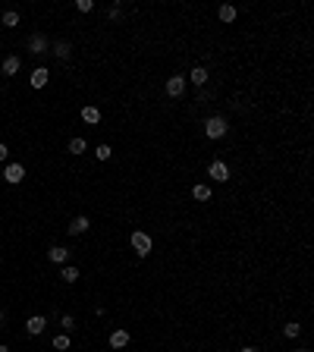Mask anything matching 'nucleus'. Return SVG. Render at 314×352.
Wrapping results in <instances>:
<instances>
[{
    "label": "nucleus",
    "mask_w": 314,
    "mask_h": 352,
    "mask_svg": "<svg viewBox=\"0 0 314 352\" xmlns=\"http://www.w3.org/2000/svg\"><path fill=\"white\" fill-rule=\"evenodd\" d=\"M226 129H230V126H226L223 117H211L208 123H204V135H208V138H223Z\"/></svg>",
    "instance_id": "obj_1"
},
{
    "label": "nucleus",
    "mask_w": 314,
    "mask_h": 352,
    "mask_svg": "<svg viewBox=\"0 0 314 352\" xmlns=\"http://www.w3.org/2000/svg\"><path fill=\"white\" fill-rule=\"evenodd\" d=\"M132 249H135L138 255H148L151 251V236L145 233V230H135V233H132Z\"/></svg>",
    "instance_id": "obj_2"
},
{
    "label": "nucleus",
    "mask_w": 314,
    "mask_h": 352,
    "mask_svg": "<svg viewBox=\"0 0 314 352\" xmlns=\"http://www.w3.org/2000/svg\"><path fill=\"white\" fill-rule=\"evenodd\" d=\"M22 179H25V167H22V164H10V167L3 170V183L16 185V183H22Z\"/></svg>",
    "instance_id": "obj_3"
},
{
    "label": "nucleus",
    "mask_w": 314,
    "mask_h": 352,
    "mask_svg": "<svg viewBox=\"0 0 314 352\" xmlns=\"http://www.w3.org/2000/svg\"><path fill=\"white\" fill-rule=\"evenodd\" d=\"M208 176L217 179V183H226V179H230V167H226L223 161H214L211 167H208Z\"/></svg>",
    "instance_id": "obj_4"
},
{
    "label": "nucleus",
    "mask_w": 314,
    "mask_h": 352,
    "mask_svg": "<svg viewBox=\"0 0 314 352\" xmlns=\"http://www.w3.org/2000/svg\"><path fill=\"white\" fill-rule=\"evenodd\" d=\"M185 91V76H170L166 79V95L170 98H179Z\"/></svg>",
    "instance_id": "obj_5"
},
{
    "label": "nucleus",
    "mask_w": 314,
    "mask_h": 352,
    "mask_svg": "<svg viewBox=\"0 0 314 352\" xmlns=\"http://www.w3.org/2000/svg\"><path fill=\"white\" fill-rule=\"evenodd\" d=\"M44 327H48V318H41V315H35V318H29V321H25V330H29L32 336H41Z\"/></svg>",
    "instance_id": "obj_6"
},
{
    "label": "nucleus",
    "mask_w": 314,
    "mask_h": 352,
    "mask_svg": "<svg viewBox=\"0 0 314 352\" xmlns=\"http://www.w3.org/2000/svg\"><path fill=\"white\" fill-rule=\"evenodd\" d=\"M88 227H91V223H88V217H85V214H79V217H72V223H69L66 230H69L72 236H82V233H85Z\"/></svg>",
    "instance_id": "obj_7"
},
{
    "label": "nucleus",
    "mask_w": 314,
    "mask_h": 352,
    "mask_svg": "<svg viewBox=\"0 0 314 352\" xmlns=\"http://www.w3.org/2000/svg\"><path fill=\"white\" fill-rule=\"evenodd\" d=\"M48 50V38L44 35H32L29 38V54H44Z\"/></svg>",
    "instance_id": "obj_8"
},
{
    "label": "nucleus",
    "mask_w": 314,
    "mask_h": 352,
    "mask_svg": "<svg viewBox=\"0 0 314 352\" xmlns=\"http://www.w3.org/2000/svg\"><path fill=\"white\" fill-rule=\"evenodd\" d=\"M48 79H50V72L44 69V66H38V69L32 72V88H44V85H48Z\"/></svg>",
    "instance_id": "obj_9"
},
{
    "label": "nucleus",
    "mask_w": 314,
    "mask_h": 352,
    "mask_svg": "<svg viewBox=\"0 0 314 352\" xmlns=\"http://www.w3.org/2000/svg\"><path fill=\"white\" fill-rule=\"evenodd\" d=\"M82 119H85L88 126H98V123H101V110L88 104V107H82Z\"/></svg>",
    "instance_id": "obj_10"
},
{
    "label": "nucleus",
    "mask_w": 314,
    "mask_h": 352,
    "mask_svg": "<svg viewBox=\"0 0 314 352\" xmlns=\"http://www.w3.org/2000/svg\"><path fill=\"white\" fill-rule=\"evenodd\" d=\"M110 346H113V349L129 346V334H126V330H113V334H110Z\"/></svg>",
    "instance_id": "obj_11"
},
{
    "label": "nucleus",
    "mask_w": 314,
    "mask_h": 352,
    "mask_svg": "<svg viewBox=\"0 0 314 352\" xmlns=\"http://www.w3.org/2000/svg\"><path fill=\"white\" fill-rule=\"evenodd\" d=\"M19 69H22V60L19 57H6L3 60V76H16Z\"/></svg>",
    "instance_id": "obj_12"
},
{
    "label": "nucleus",
    "mask_w": 314,
    "mask_h": 352,
    "mask_svg": "<svg viewBox=\"0 0 314 352\" xmlns=\"http://www.w3.org/2000/svg\"><path fill=\"white\" fill-rule=\"evenodd\" d=\"M50 255V261H57V264H66V258H69V249H63V245H53V249L48 251Z\"/></svg>",
    "instance_id": "obj_13"
},
{
    "label": "nucleus",
    "mask_w": 314,
    "mask_h": 352,
    "mask_svg": "<svg viewBox=\"0 0 314 352\" xmlns=\"http://www.w3.org/2000/svg\"><path fill=\"white\" fill-rule=\"evenodd\" d=\"M53 54H57L60 60H69V54H72V44H69V41H53Z\"/></svg>",
    "instance_id": "obj_14"
},
{
    "label": "nucleus",
    "mask_w": 314,
    "mask_h": 352,
    "mask_svg": "<svg viewBox=\"0 0 314 352\" xmlns=\"http://www.w3.org/2000/svg\"><path fill=\"white\" fill-rule=\"evenodd\" d=\"M85 151H88V142H85V138H69V154H85Z\"/></svg>",
    "instance_id": "obj_15"
},
{
    "label": "nucleus",
    "mask_w": 314,
    "mask_h": 352,
    "mask_svg": "<svg viewBox=\"0 0 314 352\" xmlns=\"http://www.w3.org/2000/svg\"><path fill=\"white\" fill-rule=\"evenodd\" d=\"M189 79H192L195 85H204V82H208V69H204V66H195V69L189 72Z\"/></svg>",
    "instance_id": "obj_16"
},
{
    "label": "nucleus",
    "mask_w": 314,
    "mask_h": 352,
    "mask_svg": "<svg viewBox=\"0 0 314 352\" xmlns=\"http://www.w3.org/2000/svg\"><path fill=\"white\" fill-rule=\"evenodd\" d=\"M0 22H3L6 29H16V25H19V13H16V10H6V13H3V19H0Z\"/></svg>",
    "instance_id": "obj_17"
},
{
    "label": "nucleus",
    "mask_w": 314,
    "mask_h": 352,
    "mask_svg": "<svg viewBox=\"0 0 314 352\" xmlns=\"http://www.w3.org/2000/svg\"><path fill=\"white\" fill-rule=\"evenodd\" d=\"M220 19H223V22H232V19H236V6L223 3V6H220Z\"/></svg>",
    "instance_id": "obj_18"
},
{
    "label": "nucleus",
    "mask_w": 314,
    "mask_h": 352,
    "mask_svg": "<svg viewBox=\"0 0 314 352\" xmlns=\"http://www.w3.org/2000/svg\"><path fill=\"white\" fill-rule=\"evenodd\" d=\"M53 349H57V352H66V349H69V334L53 336Z\"/></svg>",
    "instance_id": "obj_19"
},
{
    "label": "nucleus",
    "mask_w": 314,
    "mask_h": 352,
    "mask_svg": "<svg viewBox=\"0 0 314 352\" xmlns=\"http://www.w3.org/2000/svg\"><path fill=\"white\" fill-rule=\"evenodd\" d=\"M60 277H63L66 283H76V280H79V268H72V264H66V268H63V274H60Z\"/></svg>",
    "instance_id": "obj_20"
},
{
    "label": "nucleus",
    "mask_w": 314,
    "mask_h": 352,
    "mask_svg": "<svg viewBox=\"0 0 314 352\" xmlns=\"http://www.w3.org/2000/svg\"><path fill=\"white\" fill-rule=\"evenodd\" d=\"M192 195H195L198 201H208V198H211V189H208V185H195V189H192Z\"/></svg>",
    "instance_id": "obj_21"
},
{
    "label": "nucleus",
    "mask_w": 314,
    "mask_h": 352,
    "mask_svg": "<svg viewBox=\"0 0 314 352\" xmlns=\"http://www.w3.org/2000/svg\"><path fill=\"white\" fill-rule=\"evenodd\" d=\"M110 154H113V148H110V145H98V148H95V157H98V161H107Z\"/></svg>",
    "instance_id": "obj_22"
},
{
    "label": "nucleus",
    "mask_w": 314,
    "mask_h": 352,
    "mask_svg": "<svg viewBox=\"0 0 314 352\" xmlns=\"http://www.w3.org/2000/svg\"><path fill=\"white\" fill-rule=\"evenodd\" d=\"M283 334H286V336H289V340H296V336H298V334H302V327H298V324H296V321H292V324H286V327H283Z\"/></svg>",
    "instance_id": "obj_23"
},
{
    "label": "nucleus",
    "mask_w": 314,
    "mask_h": 352,
    "mask_svg": "<svg viewBox=\"0 0 314 352\" xmlns=\"http://www.w3.org/2000/svg\"><path fill=\"white\" fill-rule=\"evenodd\" d=\"M60 327H63V330H66V334H69V330H72V327H76V321H72V318H69V315H63V318H60Z\"/></svg>",
    "instance_id": "obj_24"
},
{
    "label": "nucleus",
    "mask_w": 314,
    "mask_h": 352,
    "mask_svg": "<svg viewBox=\"0 0 314 352\" xmlns=\"http://www.w3.org/2000/svg\"><path fill=\"white\" fill-rule=\"evenodd\" d=\"M79 10H82V13H91V10H95V3H91V0H79Z\"/></svg>",
    "instance_id": "obj_25"
},
{
    "label": "nucleus",
    "mask_w": 314,
    "mask_h": 352,
    "mask_svg": "<svg viewBox=\"0 0 314 352\" xmlns=\"http://www.w3.org/2000/svg\"><path fill=\"white\" fill-rule=\"evenodd\" d=\"M6 157H10V148H6V145L0 142V161H6Z\"/></svg>",
    "instance_id": "obj_26"
},
{
    "label": "nucleus",
    "mask_w": 314,
    "mask_h": 352,
    "mask_svg": "<svg viewBox=\"0 0 314 352\" xmlns=\"http://www.w3.org/2000/svg\"><path fill=\"white\" fill-rule=\"evenodd\" d=\"M242 352H258V349H255V346H245V349H242Z\"/></svg>",
    "instance_id": "obj_27"
},
{
    "label": "nucleus",
    "mask_w": 314,
    "mask_h": 352,
    "mask_svg": "<svg viewBox=\"0 0 314 352\" xmlns=\"http://www.w3.org/2000/svg\"><path fill=\"white\" fill-rule=\"evenodd\" d=\"M0 352H10V346H0Z\"/></svg>",
    "instance_id": "obj_28"
},
{
    "label": "nucleus",
    "mask_w": 314,
    "mask_h": 352,
    "mask_svg": "<svg viewBox=\"0 0 314 352\" xmlns=\"http://www.w3.org/2000/svg\"><path fill=\"white\" fill-rule=\"evenodd\" d=\"M0 327H3V311H0Z\"/></svg>",
    "instance_id": "obj_29"
},
{
    "label": "nucleus",
    "mask_w": 314,
    "mask_h": 352,
    "mask_svg": "<svg viewBox=\"0 0 314 352\" xmlns=\"http://www.w3.org/2000/svg\"><path fill=\"white\" fill-rule=\"evenodd\" d=\"M302 352H308V349H302Z\"/></svg>",
    "instance_id": "obj_30"
}]
</instances>
